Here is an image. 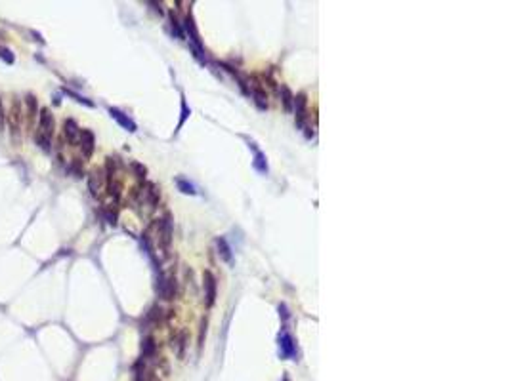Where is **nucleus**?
Instances as JSON below:
<instances>
[{
	"label": "nucleus",
	"instance_id": "obj_14",
	"mask_svg": "<svg viewBox=\"0 0 510 381\" xmlns=\"http://www.w3.org/2000/svg\"><path fill=\"white\" fill-rule=\"evenodd\" d=\"M252 95H254V99H256V103L260 109H266L268 107V101H266V94L260 90V88H252Z\"/></svg>",
	"mask_w": 510,
	"mask_h": 381
},
{
	"label": "nucleus",
	"instance_id": "obj_18",
	"mask_svg": "<svg viewBox=\"0 0 510 381\" xmlns=\"http://www.w3.org/2000/svg\"><path fill=\"white\" fill-rule=\"evenodd\" d=\"M0 57L6 61V63H14V55L10 50H6V48H0Z\"/></svg>",
	"mask_w": 510,
	"mask_h": 381
},
{
	"label": "nucleus",
	"instance_id": "obj_6",
	"mask_svg": "<svg viewBox=\"0 0 510 381\" xmlns=\"http://www.w3.org/2000/svg\"><path fill=\"white\" fill-rule=\"evenodd\" d=\"M102 185H104V175H102L100 170H94V172L90 173V181H88L90 192H92L94 196H98L100 190H102Z\"/></svg>",
	"mask_w": 510,
	"mask_h": 381
},
{
	"label": "nucleus",
	"instance_id": "obj_9",
	"mask_svg": "<svg viewBox=\"0 0 510 381\" xmlns=\"http://www.w3.org/2000/svg\"><path fill=\"white\" fill-rule=\"evenodd\" d=\"M186 29H188V33L191 35V40H193V44L201 50V38H199V33H197V27H195L193 23V18L191 16H188L186 18Z\"/></svg>",
	"mask_w": 510,
	"mask_h": 381
},
{
	"label": "nucleus",
	"instance_id": "obj_13",
	"mask_svg": "<svg viewBox=\"0 0 510 381\" xmlns=\"http://www.w3.org/2000/svg\"><path fill=\"white\" fill-rule=\"evenodd\" d=\"M141 351H143V357H151L155 353V339L153 337H145L143 345H141Z\"/></svg>",
	"mask_w": 510,
	"mask_h": 381
},
{
	"label": "nucleus",
	"instance_id": "obj_8",
	"mask_svg": "<svg viewBox=\"0 0 510 381\" xmlns=\"http://www.w3.org/2000/svg\"><path fill=\"white\" fill-rule=\"evenodd\" d=\"M65 138L69 143H77V138H79V134H81V130H79V126H77V122L69 119V120H65Z\"/></svg>",
	"mask_w": 510,
	"mask_h": 381
},
{
	"label": "nucleus",
	"instance_id": "obj_11",
	"mask_svg": "<svg viewBox=\"0 0 510 381\" xmlns=\"http://www.w3.org/2000/svg\"><path fill=\"white\" fill-rule=\"evenodd\" d=\"M281 99H283V105H285V111H293V101H295V95L291 94V90L287 86L281 88Z\"/></svg>",
	"mask_w": 510,
	"mask_h": 381
},
{
	"label": "nucleus",
	"instance_id": "obj_17",
	"mask_svg": "<svg viewBox=\"0 0 510 381\" xmlns=\"http://www.w3.org/2000/svg\"><path fill=\"white\" fill-rule=\"evenodd\" d=\"M254 166L260 170V172H268V166L264 164V155L256 151V160H254Z\"/></svg>",
	"mask_w": 510,
	"mask_h": 381
},
{
	"label": "nucleus",
	"instance_id": "obj_2",
	"mask_svg": "<svg viewBox=\"0 0 510 381\" xmlns=\"http://www.w3.org/2000/svg\"><path fill=\"white\" fill-rule=\"evenodd\" d=\"M38 117H40V120H38V132H40V134H44V136H48V138H52L54 126H55L52 111H48V109H42Z\"/></svg>",
	"mask_w": 510,
	"mask_h": 381
},
{
	"label": "nucleus",
	"instance_id": "obj_20",
	"mask_svg": "<svg viewBox=\"0 0 510 381\" xmlns=\"http://www.w3.org/2000/svg\"><path fill=\"white\" fill-rule=\"evenodd\" d=\"M132 168H134V172L138 173L140 177H145V168H143L141 164H138V162H134V164H132Z\"/></svg>",
	"mask_w": 510,
	"mask_h": 381
},
{
	"label": "nucleus",
	"instance_id": "obj_23",
	"mask_svg": "<svg viewBox=\"0 0 510 381\" xmlns=\"http://www.w3.org/2000/svg\"><path fill=\"white\" fill-rule=\"evenodd\" d=\"M2 122H4V109H2V101H0V128H2Z\"/></svg>",
	"mask_w": 510,
	"mask_h": 381
},
{
	"label": "nucleus",
	"instance_id": "obj_1",
	"mask_svg": "<svg viewBox=\"0 0 510 381\" xmlns=\"http://www.w3.org/2000/svg\"><path fill=\"white\" fill-rule=\"evenodd\" d=\"M159 244L162 248V254H170V244H172V219L170 214H166L162 219H159Z\"/></svg>",
	"mask_w": 510,
	"mask_h": 381
},
{
	"label": "nucleus",
	"instance_id": "obj_4",
	"mask_svg": "<svg viewBox=\"0 0 510 381\" xmlns=\"http://www.w3.org/2000/svg\"><path fill=\"white\" fill-rule=\"evenodd\" d=\"M79 141H81V149H82L84 156H90L94 153V134L90 130H81Z\"/></svg>",
	"mask_w": 510,
	"mask_h": 381
},
{
	"label": "nucleus",
	"instance_id": "obj_5",
	"mask_svg": "<svg viewBox=\"0 0 510 381\" xmlns=\"http://www.w3.org/2000/svg\"><path fill=\"white\" fill-rule=\"evenodd\" d=\"M295 103H296V124L300 128H304V122H306V94H298L295 97Z\"/></svg>",
	"mask_w": 510,
	"mask_h": 381
},
{
	"label": "nucleus",
	"instance_id": "obj_12",
	"mask_svg": "<svg viewBox=\"0 0 510 381\" xmlns=\"http://www.w3.org/2000/svg\"><path fill=\"white\" fill-rule=\"evenodd\" d=\"M50 139L52 138H48V136H44V134H40V132H36L35 134V141H36V145L42 149V151H50Z\"/></svg>",
	"mask_w": 510,
	"mask_h": 381
},
{
	"label": "nucleus",
	"instance_id": "obj_19",
	"mask_svg": "<svg viewBox=\"0 0 510 381\" xmlns=\"http://www.w3.org/2000/svg\"><path fill=\"white\" fill-rule=\"evenodd\" d=\"M178 185H180V189H184V192H191V194L195 192L193 187H191V185H188L184 179H180V181H178Z\"/></svg>",
	"mask_w": 510,
	"mask_h": 381
},
{
	"label": "nucleus",
	"instance_id": "obj_21",
	"mask_svg": "<svg viewBox=\"0 0 510 381\" xmlns=\"http://www.w3.org/2000/svg\"><path fill=\"white\" fill-rule=\"evenodd\" d=\"M170 18H172V27H174V31H176V35L180 36V38H182V36H184V33H182V29H180V23H178V19L174 18V14H172V16H170Z\"/></svg>",
	"mask_w": 510,
	"mask_h": 381
},
{
	"label": "nucleus",
	"instance_id": "obj_3",
	"mask_svg": "<svg viewBox=\"0 0 510 381\" xmlns=\"http://www.w3.org/2000/svg\"><path fill=\"white\" fill-rule=\"evenodd\" d=\"M203 280H205V297H207V307H212V305H214V299H216V277L212 275L211 271H205Z\"/></svg>",
	"mask_w": 510,
	"mask_h": 381
},
{
	"label": "nucleus",
	"instance_id": "obj_15",
	"mask_svg": "<svg viewBox=\"0 0 510 381\" xmlns=\"http://www.w3.org/2000/svg\"><path fill=\"white\" fill-rule=\"evenodd\" d=\"M218 248H220V254L226 261H231V252H229V246L226 244L224 238H218Z\"/></svg>",
	"mask_w": 510,
	"mask_h": 381
},
{
	"label": "nucleus",
	"instance_id": "obj_16",
	"mask_svg": "<svg viewBox=\"0 0 510 381\" xmlns=\"http://www.w3.org/2000/svg\"><path fill=\"white\" fill-rule=\"evenodd\" d=\"M27 107H29V119L36 115V99L35 95H27Z\"/></svg>",
	"mask_w": 510,
	"mask_h": 381
},
{
	"label": "nucleus",
	"instance_id": "obj_22",
	"mask_svg": "<svg viewBox=\"0 0 510 381\" xmlns=\"http://www.w3.org/2000/svg\"><path fill=\"white\" fill-rule=\"evenodd\" d=\"M178 343H180V353H178V355L182 357V355H184V347H186V333H184V332L180 333V339H178Z\"/></svg>",
	"mask_w": 510,
	"mask_h": 381
},
{
	"label": "nucleus",
	"instance_id": "obj_7",
	"mask_svg": "<svg viewBox=\"0 0 510 381\" xmlns=\"http://www.w3.org/2000/svg\"><path fill=\"white\" fill-rule=\"evenodd\" d=\"M109 113H111V117H113V119H115V120L119 122V124H121V126H123V128H126V130H128V132H136V124H134V122L130 120V119H128V117H126V115H124V113H121V111H119V109H111V111H109Z\"/></svg>",
	"mask_w": 510,
	"mask_h": 381
},
{
	"label": "nucleus",
	"instance_id": "obj_10",
	"mask_svg": "<svg viewBox=\"0 0 510 381\" xmlns=\"http://www.w3.org/2000/svg\"><path fill=\"white\" fill-rule=\"evenodd\" d=\"M279 341H281L283 353H285L287 357H293V355H295V343H293V337H291L289 333H283Z\"/></svg>",
	"mask_w": 510,
	"mask_h": 381
}]
</instances>
